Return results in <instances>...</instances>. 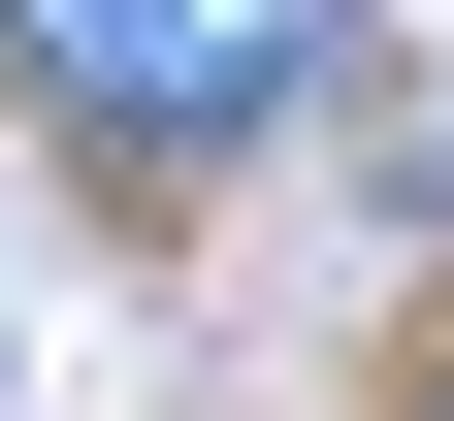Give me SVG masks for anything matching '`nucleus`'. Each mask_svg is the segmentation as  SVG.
<instances>
[{
  "label": "nucleus",
  "instance_id": "f257e3e1",
  "mask_svg": "<svg viewBox=\"0 0 454 421\" xmlns=\"http://www.w3.org/2000/svg\"><path fill=\"white\" fill-rule=\"evenodd\" d=\"M0 33H33V97H66V130H293V97H389L357 33H325V0H0Z\"/></svg>",
  "mask_w": 454,
  "mask_h": 421
},
{
  "label": "nucleus",
  "instance_id": "f03ea898",
  "mask_svg": "<svg viewBox=\"0 0 454 421\" xmlns=\"http://www.w3.org/2000/svg\"><path fill=\"white\" fill-rule=\"evenodd\" d=\"M389 421H454V356H422V389H389Z\"/></svg>",
  "mask_w": 454,
  "mask_h": 421
}]
</instances>
